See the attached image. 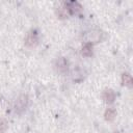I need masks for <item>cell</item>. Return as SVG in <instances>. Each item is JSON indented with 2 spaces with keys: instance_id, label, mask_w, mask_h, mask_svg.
<instances>
[{
  "instance_id": "obj_1",
  "label": "cell",
  "mask_w": 133,
  "mask_h": 133,
  "mask_svg": "<svg viewBox=\"0 0 133 133\" xmlns=\"http://www.w3.org/2000/svg\"><path fill=\"white\" fill-rule=\"evenodd\" d=\"M37 42H38V37H37V33L35 31H30L27 34L26 38H25V45L28 48L35 47L36 44H37Z\"/></svg>"
},
{
  "instance_id": "obj_2",
  "label": "cell",
  "mask_w": 133,
  "mask_h": 133,
  "mask_svg": "<svg viewBox=\"0 0 133 133\" xmlns=\"http://www.w3.org/2000/svg\"><path fill=\"white\" fill-rule=\"evenodd\" d=\"M28 104V97L26 95H22L17 99L16 102V110L17 111H22L23 109H25V107Z\"/></svg>"
},
{
  "instance_id": "obj_3",
  "label": "cell",
  "mask_w": 133,
  "mask_h": 133,
  "mask_svg": "<svg viewBox=\"0 0 133 133\" xmlns=\"http://www.w3.org/2000/svg\"><path fill=\"white\" fill-rule=\"evenodd\" d=\"M101 31L100 30H97V29H94L91 31H89L87 33V39H88V43H97L101 39Z\"/></svg>"
},
{
  "instance_id": "obj_4",
  "label": "cell",
  "mask_w": 133,
  "mask_h": 133,
  "mask_svg": "<svg viewBox=\"0 0 133 133\" xmlns=\"http://www.w3.org/2000/svg\"><path fill=\"white\" fill-rule=\"evenodd\" d=\"M102 98L106 103H112L115 99V94L112 89H106V90L103 91Z\"/></svg>"
},
{
  "instance_id": "obj_5",
  "label": "cell",
  "mask_w": 133,
  "mask_h": 133,
  "mask_svg": "<svg viewBox=\"0 0 133 133\" xmlns=\"http://www.w3.org/2000/svg\"><path fill=\"white\" fill-rule=\"evenodd\" d=\"M64 6L68 9V11H70V12H78L82 8L78 2H69V3H65Z\"/></svg>"
},
{
  "instance_id": "obj_6",
  "label": "cell",
  "mask_w": 133,
  "mask_h": 133,
  "mask_svg": "<svg viewBox=\"0 0 133 133\" xmlns=\"http://www.w3.org/2000/svg\"><path fill=\"white\" fill-rule=\"evenodd\" d=\"M56 66L59 72H65L68 70V62L64 58H58L56 61Z\"/></svg>"
},
{
  "instance_id": "obj_7",
  "label": "cell",
  "mask_w": 133,
  "mask_h": 133,
  "mask_svg": "<svg viewBox=\"0 0 133 133\" xmlns=\"http://www.w3.org/2000/svg\"><path fill=\"white\" fill-rule=\"evenodd\" d=\"M115 115H116V111H115V109H113V108H108V109L105 111V119L108 121V122L113 121L114 117H115Z\"/></svg>"
},
{
  "instance_id": "obj_8",
  "label": "cell",
  "mask_w": 133,
  "mask_h": 133,
  "mask_svg": "<svg viewBox=\"0 0 133 133\" xmlns=\"http://www.w3.org/2000/svg\"><path fill=\"white\" fill-rule=\"evenodd\" d=\"M92 53V44L86 43L82 48V55L83 56H90Z\"/></svg>"
},
{
  "instance_id": "obj_9",
  "label": "cell",
  "mask_w": 133,
  "mask_h": 133,
  "mask_svg": "<svg viewBox=\"0 0 133 133\" xmlns=\"http://www.w3.org/2000/svg\"><path fill=\"white\" fill-rule=\"evenodd\" d=\"M122 82L124 85L131 87L132 86V77L129 74H123L122 76Z\"/></svg>"
},
{
  "instance_id": "obj_10",
  "label": "cell",
  "mask_w": 133,
  "mask_h": 133,
  "mask_svg": "<svg viewBox=\"0 0 133 133\" xmlns=\"http://www.w3.org/2000/svg\"><path fill=\"white\" fill-rule=\"evenodd\" d=\"M68 9L65 8V6L64 7H59L58 8V11H57V15L60 17V18H65L66 17V15H68Z\"/></svg>"
},
{
  "instance_id": "obj_11",
  "label": "cell",
  "mask_w": 133,
  "mask_h": 133,
  "mask_svg": "<svg viewBox=\"0 0 133 133\" xmlns=\"http://www.w3.org/2000/svg\"><path fill=\"white\" fill-rule=\"evenodd\" d=\"M7 129V122L5 119H0V133H4Z\"/></svg>"
}]
</instances>
